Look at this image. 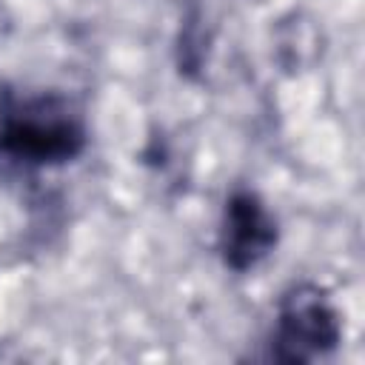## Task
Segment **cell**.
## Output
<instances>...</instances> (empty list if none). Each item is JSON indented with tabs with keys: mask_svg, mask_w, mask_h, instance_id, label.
I'll list each match as a JSON object with an SVG mask.
<instances>
[{
	"mask_svg": "<svg viewBox=\"0 0 365 365\" xmlns=\"http://www.w3.org/2000/svg\"><path fill=\"white\" fill-rule=\"evenodd\" d=\"M88 143V114L74 94L0 83V165L40 177L77 163Z\"/></svg>",
	"mask_w": 365,
	"mask_h": 365,
	"instance_id": "cell-1",
	"label": "cell"
},
{
	"mask_svg": "<svg viewBox=\"0 0 365 365\" xmlns=\"http://www.w3.org/2000/svg\"><path fill=\"white\" fill-rule=\"evenodd\" d=\"M342 342V314L325 285L294 279L274 305L262 359L282 365H311L331 359Z\"/></svg>",
	"mask_w": 365,
	"mask_h": 365,
	"instance_id": "cell-2",
	"label": "cell"
},
{
	"mask_svg": "<svg viewBox=\"0 0 365 365\" xmlns=\"http://www.w3.org/2000/svg\"><path fill=\"white\" fill-rule=\"evenodd\" d=\"M279 245V220L257 188L234 185L220 208L217 257L225 271L245 277Z\"/></svg>",
	"mask_w": 365,
	"mask_h": 365,
	"instance_id": "cell-3",
	"label": "cell"
}]
</instances>
